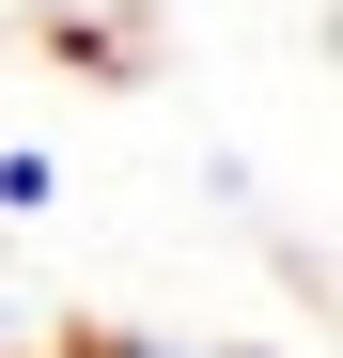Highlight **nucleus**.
<instances>
[{
    "instance_id": "obj_1",
    "label": "nucleus",
    "mask_w": 343,
    "mask_h": 358,
    "mask_svg": "<svg viewBox=\"0 0 343 358\" xmlns=\"http://www.w3.org/2000/svg\"><path fill=\"white\" fill-rule=\"evenodd\" d=\"M47 203H63V156H47V141H0V218H47Z\"/></svg>"
},
{
    "instance_id": "obj_2",
    "label": "nucleus",
    "mask_w": 343,
    "mask_h": 358,
    "mask_svg": "<svg viewBox=\"0 0 343 358\" xmlns=\"http://www.w3.org/2000/svg\"><path fill=\"white\" fill-rule=\"evenodd\" d=\"M0 358H16V327H0Z\"/></svg>"
}]
</instances>
